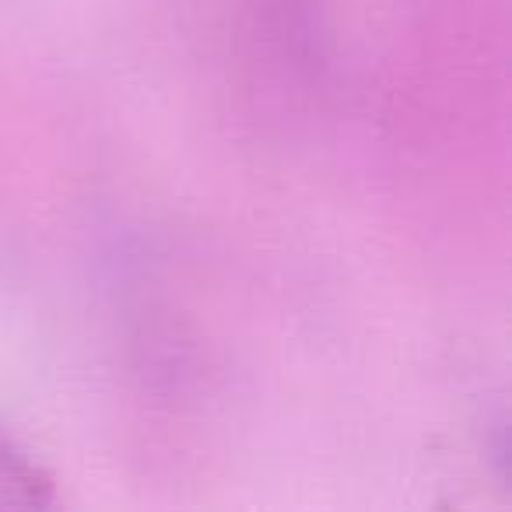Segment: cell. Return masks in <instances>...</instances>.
I'll return each mask as SVG.
<instances>
[{"label":"cell","mask_w":512,"mask_h":512,"mask_svg":"<svg viewBox=\"0 0 512 512\" xmlns=\"http://www.w3.org/2000/svg\"><path fill=\"white\" fill-rule=\"evenodd\" d=\"M53 481L0 425V509H46Z\"/></svg>","instance_id":"cell-1"}]
</instances>
